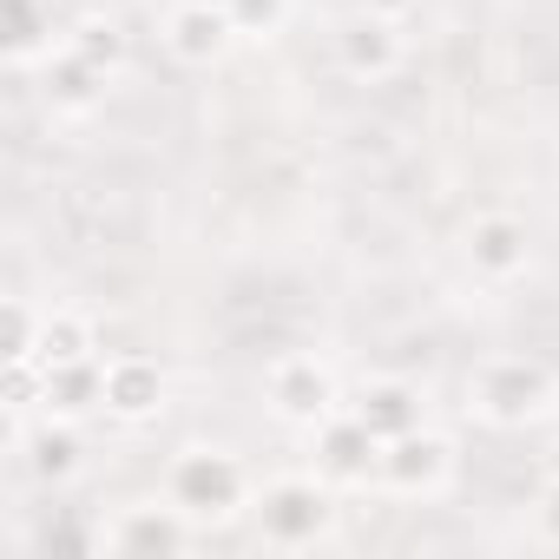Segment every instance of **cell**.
Returning a JSON list of instances; mask_svg holds the SVG:
<instances>
[{
	"label": "cell",
	"mask_w": 559,
	"mask_h": 559,
	"mask_svg": "<svg viewBox=\"0 0 559 559\" xmlns=\"http://www.w3.org/2000/svg\"><path fill=\"white\" fill-rule=\"evenodd\" d=\"M165 500H171L198 533H211V526H230L237 513H250L257 487H250V474H243V461H237L230 448L191 441V448H178V454L165 461Z\"/></svg>",
	"instance_id": "cell-1"
},
{
	"label": "cell",
	"mask_w": 559,
	"mask_h": 559,
	"mask_svg": "<svg viewBox=\"0 0 559 559\" xmlns=\"http://www.w3.org/2000/svg\"><path fill=\"white\" fill-rule=\"evenodd\" d=\"M467 408L487 428H533L559 408V376L539 356H480L467 376Z\"/></svg>",
	"instance_id": "cell-2"
},
{
	"label": "cell",
	"mask_w": 559,
	"mask_h": 559,
	"mask_svg": "<svg viewBox=\"0 0 559 559\" xmlns=\"http://www.w3.org/2000/svg\"><path fill=\"white\" fill-rule=\"evenodd\" d=\"M250 520H257L263 546H276V552L323 546L336 533V487L317 474H276L270 487H257Z\"/></svg>",
	"instance_id": "cell-3"
},
{
	"label": "cell",
	"mask_w": 559,
	"mask_h": 559,
	"mask_svg": "<svg viewBox=\"0 0 559 559\" xmlns=\"http://www.w3.org/2000/svg\"><path fill=\"white\" fill-rule=\"evenodd\" d=\"M454 474H461V454H454V441L428 421V428H415V435L382 441L376 487H382L389 500H441V493L454 487Z\"/></svg>",
	"instance_id": "cell-4"
},
{
	"label": "cell",
	"mask_w": 559,
	"mask_h": 559,
	"mask_svg": "<svg viewBox=\"0 0 559 559\" xmlns=\"http://www.w3.org/2000/svg\"><path fill=\"white\" fill-rule=\"evenodd\" d=\"M263 402H270V415L284 421V428H317V421H330L336 408H349V395H343V382H336V369L323 362V356H276L270 362V376H263Z\"/></svg>",
	"instance_id": "cell-5"
},
{
	"label": "cell",
	"mask_w": 559,
	"mask_h": 559,
	"mask_svg": "<svg viewBox=\"0 0 559 559\" xmlns=\"http://www.w3.org/2000/svg\"><path fill=\"white\" fill-rule=\"evenodd\" d=\"M376 467H382V435H376L356 408H336L330 421L310 428V474L330 480L336 493L376 487Z\"/></svg>",
	"instance_id": "cell-6"
},
{
	"label": "cell",
	"mask_w": 559,
	"mask_h": 559,
	"mask_svg": "<svg viewBox=\"0 0 559 559\" xmlns=\"http://www.w3.org/2000/svg\"><path fill=\"white\" fill-rule=\"evenodd\" d=\"M461 263H467L474 284H487V290L520 284V276L533 270V230H526V217L520 211H474L467 230H461Z\"/></svg>",
	"instance_id": "cell-7"
},
{
	"label": "cell",
	"mask_w": 559,
	"mask_h": 559,
	"mask_svg": "<svg viewBox=\"0 0 559 559\" xmlns=\"http://www.w3.org/2000/svg\"><path fill=\"white\" fill-rule=\"evenodd\" d=\"M198 526L158 493V500H119L99 520V552H185Z\"/></svg>",
	"instance_id": "cell-8"
},
{
	"label": "cell",
	"mask_w": 559,
	"mask_h": 559,
	"mask_svg": "<svg viewBox=\"0 0 559 559\" xmlns=\"http://www.w3.org/2000/svg\"><path fill=\"white\" fill-rule=\"evenodd\" d=\"M402 60H408L402 21H382V14L356 8V14L336 27V67H343V80H356V86H382V80L402 73Z\"/></svg>",
	"instance_id": "cell-9"
},
{
	"label": "cell",
	"mask_w": 559,
	"mask_h": 559,
	"mask_svg": "<svg viewBox=\"0 0 559 559\" xmlns=\"http://www.w3.org/2000/svg\"><path fill=\"white\" fill-rule=\"evenodd\" d=\"M158 40L178 67H217L230 47H237V27L224 8H211V0H171L165 21H158Z\"/></svg>",
	"instance_id": "cell-10"
},
{
	"label": "cell",
	"mask_w": 559,
	"mask_h": 559,
	"mask_svg": "<svg viewBox=\"0 0 559 559\" xmlns=\"http://www.w3.org/2000/svg\"><path fill=\"white\" fill-rule=\"evenodd\" d=\"M8 454H14L40 487H67V480L86 467L80 421H60V415H34L27 428H8Z\"/></svg>",
	"instance_id": "cell-11"
},
{
	"label": "cell",
	"mask_w": 559,
	"mask_h": 559,
	"mask_svg": "<svg viewBox=\"0 0 559 559\" xmlns=\"http://www.w3.org/2000/svg\"><path fill=\"white\" fill-rule=\"evenodd\" d=\"M34 80H40V106H47L53 119H93V112L106 106V93H112V80H106L99 67H86L67 40L34 67Z\"/></svg>",
	"instance_id": "cell-12"
},
{
	"label": "cell",
	"mask_w": 559,
	"mask_h": 559,
	"mask_svg": "<svg viewBox=\"0 0 559 559\" xmlns=\"http://www.w3.org/2000/svg\"><path fill=\"white\" fill-rule=\"evenodd\" d=\"M349 408H356L382 441L428 428V389H421V382H408V376H369V382L349 395Z\"/></svg>",
	"instance_id": "cell-13"
},
{
	"label": "cell",
	"mask_w": 559,
	"mask_h": 559,
	"mask_svg": "<svg viewBox=\"0 0 559 559\" xmlns=\"http://www.w3.org/2000/svg\"><path fill=\"white\" fill-rule=\"evenodd\" d=\"M106 415L126 428H145L165 415V369L152 356H112L106 362Z\"/></svg>",
	"instance_id": "cell-14"
},
{
	"label": "cell",
	"mask_w": 559,
	"mask_h": 559,
	"mask_svg": "<svg viewBox=\"0 0 559 559\" xmlns=\"http://www.w3.org/2000/svg\"><path fill=\"white\" fill-rule=\"evenodd\" d=\"M40 415H60V421H93V415H106V362L86 356V362H53V369H40Z\"/></svg>",
	"instance_id": "cell-15"
},
{
	"label": "cell",
	"mask_w": 559,
	"mask_h": 559,
	"mask_svg": "<svg viewBox=\"0 0 559 559\" xmlns=\"http://www.w3.org/2000/svg\"><path fill=\"white\" fill-rule=\"evenodd\" d=\"M53 47H60V34H53V8H47V0H8V67L34 73Z\"/></svg>",
	"instance_id": "cell-16"
},
{
	"label": "cell",
	"mask_w": 559,
	"mask_h": 559,
	"mask_svg": "<svg viewBox=\"0 0 559 559\" xmlns=\"http://www.w3.org/2000/svg\"><path fill=\"white\" fill-rule=\"evenodd\" d=\"M86 67H99L106 80H119L126 73V60H132V40H126V27L112 21V14H80V21H67V34H60Z\"/></svg>",
	"instance_id": "cell-17"
},
{
	"label": "cell",
	"mask_w": 559,
	"mask_h": 559,
	"mask_svg": "<svg viewBox=\"0 0 559 559\" xmlns=\"http://www.w3.org/2000/svg\"><path fill=\"white\" fill-rule=\"evenodd\" d=\"M86 356H99V330H93V317L53 304L47 323H40V349H34V362L53 369V362H86Z\"/></svg>",
	"instance_id": "cell-18"
},
{
	"label": "cell",
	"mask_w": 559,
	"mask_h": 559,
	"mask_svg": "<svg viewBox=\"0 0 559 559\" xmlns=\"http://www.w3.org/2000/svg\"><path fill=\"white\" fill-rule=\"evenodd\" d=\"M224 14H230L237 40H270V34H284L290 0H224Z\"/></svg>",
	"instance_id": "cell-19"
},
{
	"label": "cell",
	"mask_w": 559,
	"mask_h": 559,
	"mask_svg": "<svg viewBox=\"0 0 559 559\" xmlns=\"http://www.w3.org/2000/svg\"><path fill=\"white\" fill-rule=\"evenodd\" d=\"M40 323H47V310H34L27 297H8V362H34Z\"/></svg>",
	"instance_id": "cell-20"
},
{
	"label": "cell",
	"mask_w": 559,
	"mask_h": 559,
	"mask_svg": "<svg viewBox=\"0 0 559 559\" xmlns=\"http://www.w3.org/2000/svg\"><path fill=\"white\" fill-rule=\"evenodd\" d=\"M533 533H539L546 546H559V474H546L539 493H533Z\"/></svg>",
	"instance_id": "cell-21"
},
{
	"label": "cell",
	"mask_w": 559,
	"mask_h": 559,
	"mask_svg": "<svg viewBox=\"0 0 559 559\" xmlns=\"http://www.w3.org/2000/svg\"><path fill=\"white\" fill-rule=\"evenodd\" d=\"M356 8H369V14H382V21H408L421 0H356Z\"/></svg>",
	"instance_id": "cell-22"
},
{
	"label": "cell",
	"mask_w": 559,
	"mask_h": 559,
	"mask_svg": "<svg viewBox=\"0 0 559 559\" xmlns=\"http://www.w3.org/2000/svg\"><path fill=\"white\" fill-rule=\"evenodd\" d=\"M211 8H224V0H211Z\"/></svg>",
	"instance_id": "cell-23"
}]
</instances>
